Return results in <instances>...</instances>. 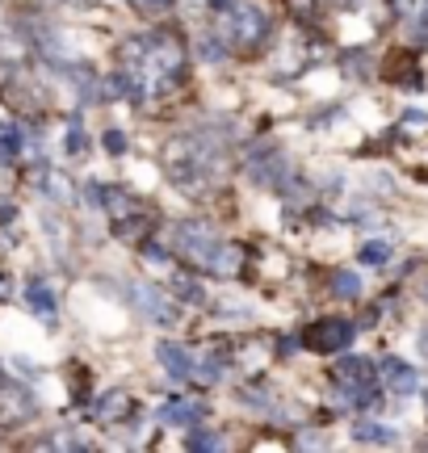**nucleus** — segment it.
I'll return each instance as SVG.
<instances>
[{
    "mask_svg": "<svg viewBox=\"0 0 428 453\" xmlns=\"http://www.w3.org/2000/svg\"><path fill=\"white\" fill-rule=\"evenodd\" d=\"M126 93L139 101L172 97L185 76V47L177 34H143L122 47Z\"/></svg>",
    "mask_w": 428,
    "mask_h": 453,
    "instance_id": "nucleus-1",
    "label": "nucleus"
},
{
    "mask_svg": "<svg viewBox=\"0 0 428 453\" xmlns=\"http://www.w3.org/2000/svg\"><path fill=\"white\" fill-rule=\"evenodd\" d=\"M164 177L185 197H206L227 177V147L210 134H181L164 147Z\"/></svg>",
    "mask_w": 428,
    "mask_h": 453,
    "instance_id": "nucleus-2",
    "label": "nucleus"
},
{
    "mask_svg": "<svg viewBox=\"0 0 428 453\" xmlns=\"http://www.w3.org/2000/svg\"><path fill=\"white\" fill-rule=\"evenodd\" d=\"M214 9H218V38H223V47L227 50H252L264 47V38H269V17L256 9V4H240V0H214Z\"/></svg>",
    "mask_w": 428,
    "mask_h": 453,
    "instance_id": "nucleus-3",
    "label": "nucleus"
},
{
    "mask_svg": "<svg viewBox=\"0 0 428 453\" xmlns=\"http://www.w3.org/2000/svg\"><path fill=\"white\" fill-rule=\"evenodd\" d=\"M214 243H218V235H214L210 226L202 223H181L172 226V252L185 260V265H194V269H206V260H210Z\"/></svg>",
    "mask_w": 428,
    "mask_h": 453,
    "instance_id": "nucleus-4",
    "label": "nucleus"
},
{
    "mask_svg": "<svg viewBox=\"0 0 428 453\" xmlns=\"http://www.w3.org/2000/svg\"><path fill=\"white\" fill-rule=\"evenodd\" d=\"M353 332L357 327L348 324V319H315L307 332H302V344L311 349V353H340L353 344Z\"/></svg>",
    "mask_w": 428,
    "mask_h": 453,
    "instance_id": "nucleus-5",
    "label": "nucleus"
},
{
    "mask_svg": "<svg viewBox=\"0 0 428 453\" xmlns=\"http://www.w3.org/2000/svg\"><path fill=\"white\" fill-rule=\"evenodd\" d=\"M131 303L143 311L148 319H156V324H177V319H181V307H177L160 286H148V281H134L131 286Z\"/></svg>",
    "mask_w": 428,
    "mask_h": 453,
    "instance_id": "nucleus-6",
    "label": "nucleus"
},
{
    "mask_svg": "<svg viewBox=\"0 0 428 453\" xmlns=\"http://www.w3.org/2000/svg\"><path fill=\"white\" fill-rule=\"evenodd\" d=\"M131 411H134V399L126 395V390H105L97 403H93V420L97 424H122V420H131Z\"/></svg>",
    "mask_w": 428,
    "mask_h": 453,
    "instance_id": "nucleus-7",
    "label": "nucleus"
},
{
    "mask_svg": "<svg viewBox=\"0 0 428 453\" xmlns=\"http://www.w3.org/2000/svg\"><path fill=\"white\" fill-rule=\"evenodd\" d=\"M206 273H214V277H240V273H244V248H240V243L218 240V243H214V252H210V260H206Z\"/></svg>",
    "mask_w": 428,
    "mask_h": 453,
    "instance_id": "nucleus-8",
    "label": "nucleus"
},
{
    "mask_svg": "<svg viewBox=\"0 0 428 453\" xmlns=\"http://www.w3.org/2000/svg\"><path fill=\"white\" fill-rule=\"evenodd\" d=\"M378 373H382V382H386V390H391V395H399V399L416 390V370H412V365H403V361H395V357H386Z\"/></svg>",
    "mask_w": 428,
    "mask_h": 453,
    "instance_id": "nucleus-9",
    "label": "nucleus"
},
{
    "mask_svg": "<svg viewBox=\"0 0 428 453\" xmlns=\"http://www.w3.org/2000/svg\"><path fill=\"white\" fill-rule=\"evenodd\" d=\"M156 357L164 361V370L172 373V378H181V382H189V349H185V344L160 340V349H156Z\"/></svg>",
    "mask_w": 428,
    "mask_h": 453,
    "instance_id": "nucleus-10",
    "label": "nucleus"
},
{
    "mask_svg": "<svg viewBox=\"0 0 428 453\" xmlns=\"http://www.w3.org/2000/svg\"><path fill=\"white\" fill-rule=\"evenodd\" d=\"M198 416H202L198 399H172V403H164V411H160V420L172 424V428H189V424H198Z\"/></svg>",
    "mask_w": 428,
    "mask_h": 453,
    "instance_id": "nucleus-11",
    "label": "nucleus"
},
{
    "mask_svg": "<svg viewBox=\"0 0 428 453\" xmlns=\"http://www.w3.org/2000/svg\"><path fill=\"white\" fill-rule=\"evenodd\" d=\"M382 76H386V81H403V84H420V67H416L412 55L395 50V55H391V64L382 67Z\"/></svg>",
    "mask_w": 428,
    "mask_h": 453,
    "instance_id": "nucleus-12",
    "label": "nucleus"
},
{
    "mask_svg": "<svg viewBox=\"0 0 428 453\" xmlns=\"http://www.w3.org/2000/svg\"><path fill=\"white\" fill-rule=\"evenodd\" d=\"M17 156H21V130L13 122H0V168L17 164Z\"/></svg>",
    "mask_w": 428,
    "mask_h": 453,
    "instance_id": "nucleus-13",
    "label": "nucleus"
},
{
    "mask_svg": "<svg viewBox=\"0 0 428 453\" xmlns=\"http://www.w3.org/2000/svg\"><path fill=\"white\" fill-rule=\"evenodd\" d=\"M353 437L365 441V445H395V433H391L386 424H378V420H362L357 428H353Z\"/></svg>",
    "mask_w": 428,
    "mask_h": 453,
    "instance_id": "nucleus-14",
    "label": "nucleus"
},
{
    "mask_svg": "<svg viewBox=\"0 0 428 453\" xmlns=\"http://www.w3.org/2000/svg\"><path fill=\"white\" fill-rule=\"evenodd\" d=\"M26 303H30L34 311L50 315V311H55V294H50L47 281H30V286H26Z\"/></svg>",
    "mask_w": 428,
    "mask_h": 453,
    "instance_id": "nucleus-15",
    "label": "nucleus"
},
{
    "mask_svg": "<svg viewBox=\"0 0 428 453\" xmlns=\"http://www.w3.org/2000/svg\"><path fill=\"white\" fill-rule=\"evenodd\" d=\"M332 294H336V298H357V294H362L357 273H345V269H340V273H332Z\"/></svg>",
    "mask_w": 428,
    "mask_h": 453,
    "instance_id": "nucleus-16",
    "label": "nucleus"
},
{
    "mask_svg": "<svg viewBox=\"0 0 428 453\" xmlns=\"http://www.w3.org/2000/svg\"><path fill=\"white\" fill-rule=\"evenodd\" d=\"M362 260L365 265H374V269H382V265H386V260H391V243H365L362 248Z\"/></svg>",
    "mask_w": 428,
    "mask_h": 453,
    "instance_id": "nucleus-17",
    "label": "nucleus"
},
{
    "mask_svg": "<svg viewBox=\"0 0 428 453\" xmlns=\"http://www.w3.org/2000/svg\"><path fill=\"white\" fill-rule=\"evenodd\" d=\"M286 9H290L298 21H315V13H319V0H286Z\"/></svg>",
    "mask_w": 428,
    "mask_h": 453,
    "instance_id": "nucleus-18",
    "label": "nucleus"
},
{
    "mask_svg": "<svg viewBox=\"0 0 428 453\" xmlns=\"http://www.w3.org/2000/svg\"><path fill=\"white\" fill-rule=\"evenodd\" d=\"M189 449H223V437H214V433H194V437H189Z\"/></svg>",
    "mask_w": 428,
    "mask_h": 453,
    "instance_id": "nucleus-19",
    "label": "nucleus"
},
{
    "mask_svg": "<svg viewBox=\"0 0 428 453\" xmlns=\"http://www.w3.org/2000/svg\"><path fill=\"white\" fill-rule=\"evenodd\" d=\"M105 151H110V156H122V151H126V134H122V130H105Z\"/></svg>",
    "mask_w": 428,
    "mask_h": 453,
    "instance_id": "nucleus-20",
    "label": "nucleus"
},
{
    "mask_svg": "<svg viewBox=\"0 0 428 453\" xmlns=\"http://www.w3.org/2000/svg\"><path fill=\"white\" fill-rule=\"evenodd\" d=\"M126 4H134V9H143V13H164V9H172L177 0H126Z\"/></svg>",
    "mask_w": 428,
    "mask_h": 453,
    "instance_id": "nucleus-21",
    "label": "nucleus"
},
{
    "mask_svg": "<svg viewBox=\"0 0 428 453\" xmlns=\"http://www.w3.org/2000/svg\"><path fill=\"white\" fill-rule=\"evenodd\" d=\"M67 151L76 156V151H84V130H80V122H72L67 127Z\"/></svg>",
    "mask_w": 428,
    "mask_h": 453,
    "instance_id": "nucleus-22",
    "label": "nucleus"
},
{
    "mask_svg": "<svg viewBox=\"0 0 428 453\" xmlns=\"http://www.w3.org/2000/svg\"><path fill=\"white\" fill-rule=\"evenodd\" d=\"M391 4H395V13L403 17V21H408V17H416V13H424V9H420V0H391Z\"/></svg>",
    "mask_w": 428,
    "mask_h": 453,
    "instance_id": "nucleus-23",
    "label": "nucleus"
},
{
    "mask_svg": "<svg viewBox=\"0 0 428 453\" xmlns=\"http://www.w3.org/2000/svg\"><path fill=\"white\" fill-rule=\"evenodd\" d=\"M0 298H9V277L0 273Z\"/></svg>",
    "mask_w": 428,
    "mask_h": 453,
    "instance_id": "nucleus-24",
    "label": "nucleus"
},
{
    "mask_svg": "<svg viewBox=\"0 0 428 453\" xmlns=\"http://www.w3.org/2000/svg\"><path fill=\"white\" fill-rule=\"evenodd\" d=\"M72 4H93V0H72Z\"/></svg>",
    "mask_w": 428,
    "mask_h": 453,
    "instance_id": "nucleus-25",
    "label": "nucleus"
},
{
    "mask_svg": "<svg viewBox=\"0 0 428 453\" xmlns=\"http://www.w3.org/2000/svg\"><path fill=\"white\" fill-rule=\"evenodd\" d=\"M424 303H428V281H424Z\"/></svg>",
    "mask_w": 428,
    "mask_h": 453,
    "instance_id": "nucleus-26",
    "label": "nucleus"
}]
</instances>
